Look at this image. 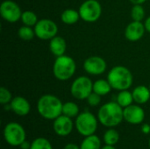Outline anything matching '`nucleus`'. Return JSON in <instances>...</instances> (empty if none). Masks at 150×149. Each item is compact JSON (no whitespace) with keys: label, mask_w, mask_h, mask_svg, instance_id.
<instances>
[{"label":"nucleus","mask_w":150,"mask_h":149,"mask_svg":"<svg viewBox=\"0 0 150 149\" xmlns=\"http://www.w3.org/2000/svg\"><path fill=\"white\" fill-rule=\"evenodd\" d=\"M123 109L117 102H108L103 105L98 112L99 123L108 128L119 126L124 120Z\"/></svg>","instance_id":"nucleus-1"},{"label":"nucleus","mask_w":150,"mask_h":149,"mask_svg":"<svg viewBox=\"0 0 150 149\" xmlns=\"http://www.w3.org/2000/svg\"><path fill=\"white\" fill-rule=\"evenodd\" d=\"M63 104L59 97L54 95L46 94L41 96L37 103L39 114L45 119L54 120L62 114Z\"/></svg>","instance_id":"nucleus-2"},{"label":"nucleus","mask_w":150,"mask_h":149,"mask_svg":"<svg viewBox=\"0 0 150 149\" xmlns=\"http://www.w3.org/2000/svg\"><path fill=\"white\" fill-rule=\"evenodd\" d=\"M107 80L112 88L116 90H128L134 82L132 72L124 66H115L107 74Z\"/></svg>","instance_id":"nucleus-3"},{"label":"nucleus","mask_w":150,"mask_h":149,"mask_svg":"<svg viewBox=\"0 0 150 149\" xmlns=\"http://www.w3.org/2000/svg\"><path fill=\"white\" fill-rule=\"evenodd\" d=\"M76 64L74 59L63 54L56 57L53 65L54 76L59 81H68L76 73Z\"/></svg>","instance_id":"nucleus-4"},{"label":"nucleus","mask_w":150,"mask_h":149,"mask_svg":"<svg viewBox=\"0 0 150 149\" xmlns=\"http://www.w3.org/2000/svg\"><path fill=\"white\" fill-rule=\"evenodd\" d=\"M98 120L91 112H83L79 113L76 119L75 126L77 132L83 137L95 134L98 129Z\"/></svg>","instance_id":"nucleus-5"},{"label":"nucleus","mask_w":150,"mask_h":149,"mask_svg":"<svg viewBox=\"0 0 150 149\" xmlns=\"http://www.w3.org/2000/svg\"><path fill=\"white\" fill-rule=\"evenodd\" d=\"M25 131L17 122H10L4 128V141L11 147H19L25 141Z\"/></svg>","instance_id":"nucleus-6"},{"label":"nucleus","mask_w":150,"mask_h":149,"mask_svg":"<svg viewBox=\"0 0 150 149\" xmlns=\"http://www.w3.org/2000/svg\"><path fill=\"white\" fill-rule=\"evenodd\" d=\"M93 92V82L91 78L85 76H81L76 78L71 86L70 93L73 97L78 100H84Z\"/></svg>","instance_id":"nucleus-7"},{"label":"nucleus","mask_w":150,"mask_h":149,"mask_svg":"<svg viewBox=\"0 0 150 149\" xmlns=\"http://www.w3.org/2000/svg\"><path fill=\"white\" fill-rule=\"evenodd\" d=\"M78 12L81 19L87 23H93L101 17L102 6L97 0H85L80 5Z\"/></svg>","instance_id":"nucleus-8"},{"label":"nucleus","mask_w":150,"mask_h":149,"mask_svg":"<svg viewBox=\"0 0 150 149\" xmlns=\"http://www.w3.org/2000/svg\"><path fill=\"white\" fill-rule=\"evenodd\" d=\"M35 36L40 40H50L58 33V26L55 22L48 18L40 19L34 25Z\"/></svg>","instance_id":"nucleus-9"},{"label":"nucleus","mask_w":150,"mask_h":149,"mask_svg":"<svg viewBox=\"0 0 150 149\" xmlns=\"http://www.w3.org/2000/svg\"><path fill=\"white\" fill-rule=\"evenodd\" d=\"M1 17L9 23H16L21 19L22 11L19 5L12 0H4L0 5Z\"/></svg>","instance_id":"nucleus-10"},{"label":"nucleus","mask_w":150,"mask_h":149,"mask_svg":"<svg viewBox=\"0 0 150 149\" xmlns=\"http://www.w3.org/2000/svg\"><path fill=\"white\" fill-rule=\"evenodd\" d=\"M107 64L104 58L100 56L88 57L83 62V69L86 73L92 76H100L106 70Z\"/></svg>","instance_id":"nucleus-11"},{"label":"nucleus","mask_w":150,"mask_h":149,"mask_svg":"<svg viewBox=\"0 0 150 149\" xmlns=\"http://www.w3.org/2000/svg\"><path fill=\"white\" fill-rule=\"evenodd\" d=\"M124 120L131 125L142 124L145 119V112L142 107L137 105H131L123 109Z\"/></svg>","instance_id":"nucleus-12"},{"label":"nucleus","mask_w":150,"mask_h":149,"mask_svg":"<svg viewBox=\"0 0 150 149\" xmlns=\"http://www.w3.org/2000/svg\"><path fill=\"white\" fill-rule=\"evenodd\" d=\"M74 127V123L71 119V118L67 117L63 114L59 116L54 120L53 123V129L54 132L62 137L68 136L71 133Z\"/></svg>","instance_id":"nucleus-13"},{"label":"nucleus","mask_w":150,"mask_h":149,"mask_svg":"<svg viewBox=\"0 0 150 149\" xmlns=\"http://www.w3.org/2000/svg\"><path fill=\"white\" fill-rule=\"evenodd\" d=\"M145 26L141 21H134L129 23L125 29V37L129 41H138L145 33Z\"/></svg>","instance_id":"nucleus-14"},{"label":"nucleus","mask_w":150,"mask_h":149,"mask_svg":"<svg viewBox=\"0 0 150 149\" xmlns=\"http://www.w3.org/2000/svg\"><path fill=\"white\" fill-rule=\"evenodd\" d=\"M11 110L18 116H26L31 111V105L28 100L23 97L18 96L12 98L10 103Z\"/></svg>","instance_id":"nucleus-15"},{"label":"nucleus","mask_w":150,"mask_h":149,"mask_svg":"<svg viewBox=\"0 0 150 149\" xmlns=\"http://www.w3.org/2000/svg\"><path fill=\"white\" fill-rule=\"evenodd\" d=\"M67 48L66 40L61 36H55L49 41V50L55 56H61L65 54Z\"/></svg>","instance_id":"nucleus-16"},{"label":"nucleus","mask_w":150,"mask_h":149,"mask_svg":"<svg viewBox=\"0 0 150 149\" xmlns=\"http://www.w3.org/2000/svg\"><path fill=\"white\" fill-rule=\"evenodd\" d=\"M134 101L138 105H144L150 99L149 87L145 85H139L132 91Z\"/></svg>","instance_id":"nucleus-17"},{"label":"nucleus","mask_w":150,"mask_h":149,"mask_svg":"<svg viewBox=\"0 0 150 149\" xmlns=\"http://www.w3.org/2000/svg\"><path fill=\"white\" fill-rule=\"evenodd\" d=\"M112 89V88L107 79H98L93 83V92L100 95L101 97L109 94Z\"/></svg>","instance_id":"nucleus-18"},{"label":"nucleus","mask_w":150,"mask_h":149,"mask_svg":"<svg viewBox=\"0 0 150 149\" xmlns=\"http://www.w3.org/2000/svg\"><path fill=\"white\" fill-rule=\"evenodd\" d=\"M79 18H81L79 12L74 9H67L61 14V20L66 25H74Z\"/></svg>","instance_id":"nucleus-19"},{"label":"nucleus","mask_w":150,"mask_h":149,"mask_svg":"<svg viewBox=\"0 0 150 149\" xmlns=\"http://www.w3.org/2000/svg\"><path fill=\"white\" fill-rule=\"evenodd\" d=\"M81 149H101V141L100 139L95 135H90L84 137L83 141L80 146Z\"/></svg>","instance_id":"nucleus-20"},{"label":"nucleus","mask_w":150,"mask_h":149,"mask_svg":"<svg viewBox=\"0 0 150 149\" xmlns=\"http://www.w3.org/2000/svg\"><path fill=\"white\" fill-rule=\"evenodd\" d=\"M116 102H117L122 108H126V107H127V106L133 105L134 97H133L132 92L128 91V90H120V91L119 92V94L117 95Z\"/></svg>","instance_id":"nucleus-21"},{"label":"nucleus","mask_w":150,"mask_h":149,"mask_svg":"<svg viewBox=\"0 0 150 149\" xmlns=\"http://www.w3.org/2000/svg\"><path fill=\"white\" fill-rule=\"evenodd\" d=\"M62 114L71 119L77 117L79 114V107L74 102H66L62 106Z\"/></svg>","instance_id":"nucleus-22"},{"label":"nucleus","mask_w":150,"mask_h":149,"mask_svg":"<svg viewBox=\"0 0 150 149\" xmlns=\"http://www.w3.org/2000/svg\"><path fill=\"white\" fill-rule=\"evenodd\" d=\"M104 142L105 145L114 146L120 141V133L113 128H109L104 134Z\"/></svg>","instance_id":"nucleus-23"},{"label":"nucleus","mask_w":150,"mask_h":149,"mask_svg":"<svg viewBox=\"0 0 150 149\" xmlns=\"http://www.w3.org/2000/svg\"><path fill=\"white\" fill-rule=\"evenodd\" d=\"M21 21L25 25H28V26H34L38 20L37 15L35 12L32 11H25L22 12V16H21Z\"/></svg>","instance_id":"nucleus-24"},{"label":"nucleus","mask_w":150,"mask_h":149,"mask_svg":"<svg viewBox=\"0 0 150 149\" xmlns=\"http://www.w3.org/2000/svg\"><path fill=\"white\" fill-rule=\"evenodd\" d=\"M18 35L23 40H31L35 36L34 28H32V26L24 25L23 26L19 27L18 31Z\"/></svg>","instance_id":"nucleus-25"},{"label":"nucleus","mask_w":150,"mask_h":149,"mask_svg":"<svg viewBox=\"0 0 150 149\" xmlns=\"http://www.w3.org/2000/svg\"><path fill=\"white\" fill-rule=\"evenodd\" d=\"M30 149H53V148L48 140L46 138L39 137L33 141Z\"/></svg>","instance_id":"nucleus-26"},{"label":"nucleus","mask_w":150,"mask_h":149,"mask_svg":"<svg viewBox=\"0 0 150 149\" xmlns=\"http://www.w3.org/2000/svg\"><path fill=\"white\" fill-rule=\"evenodd\" d=\"M131 18L134 21H142L145 18V10L142 4H134L131 10Z\"/></svg>","instance_id":"nucleus-27"},{"label":"nucleus","mask_w":150,"mask_h":149,"mask_svg":"<svg viewBox=\"0 0 150 149\" xmlns=\"http://www.w3.org/2000/svg\"><path fill=\"white\" fill-rule=\"evenodd\" d=\"M12 98V95L8 89H6L5 87L0 88V103L3 105L10 104Z\"/></svg>","instance_id":"nucleus-28"},{"label":"nucleus","mask_w":150,"mask_h":149,"mask_svg":"<svg viewBox=\"0 0 150 149\" xmlns=\"http://www.w3.org/2000/svg\"><path fill=\"white\" fill-rule=\"evenodd\" d=\"M87 102L89 104V105L91 106H98L100 102H101V96L95 93V92H92L88 97H87Z\"/></svg>","instance_id":"nucleus-29"},{"label":"nucleus","mask_w":150,"mask_h":149,"mask_svg":"<svg viewBox=\"0 0 150 149\" xmlns=\"http://www.w3.org/2000/svg\"><path fill=\"white\" fill-rule=\"evenodd\" d=\"M142 132L144 134H149L150 133V126L149 124H143L142 126Z\"/></svg>","instance_id":"nucleus-30"},{"label":"nucleus","mask_w":150,"mask_h":149,"mask_svg":"<svg viewBox=\"0 0 150 149\" xmlns=\"http://www.w3.org/2000/svg\"><path fill=\"white\" fill-rule=\"evenodd\" d=\"M63 149H81V148H80V147H78L76 144H74V143H69V144H67V145L64 147V148Z\"/></svg>","instance_id":"nucleus-31"},{"label":"nucleus","mask_w":150,"mask_h":149,"mask_svg":"<svg viewBox=\"0 0 150 149\" xmlns=\"http://www.w3.org/2000/svg\"><path fill=\"white\" fill-rule=\"evenodd\" d=\"M19 147H20L21 149H30V148H31V143L28 142V141H25L24 142L21 143V145Z\"/></svg>","instance_id":"nucleus-32"},{"label":"nucleus","mask_w":150,"mask_h":149,"mask_svg":"<svg viewBox=\"0 0 150 149\" xmlns=\"http://www.w3.org/2000/svg\"><path fill=\"white\" fill-rule=\"evenodd\" d=\"M144 26H145L146 31H148L149 32H150V16L146 18V20L144 22Z\"/></svg>","instance_id":"nucleus-33"},{"label":"nucleus","mask_w":150,"mask_h":149,"mask_svg":"<svg viewBox=\"0 0 150 149\" xmlns=\"http://www.w3.org/2000/svg\"><path fill=\"white\" fill-rule=\"evenodd\" d=\"M133 4H144L147 0H129Z\"/></svg>","instance_id":"nucleus-34"},{"label":"nucleus","mask_w":150,"mask_h":149,"mask_svg":"<svg viewBox=\"0 0 150 149\" xmlns=\"http://www.w3.org/2000/svg\"><path fill=\"white\" fill-rule=\"evenodd\" d=\"M101 149H116L114 148V146H109V145H105V147L101 148Z\"/></svg>","instance_id":"nucleus-35"},{"label":"nucleus","mask_w":150,"mask_h":149,"mask_svg":"<svg viewBox=\"0 0 150 149\" xmlns=\"http://www.w3.org/2000/svg\"><path fill=\"white\" fill-rule=\"evenodd\" d=\"M149 148H150V139H149Z\"/></svg>","instance_id":"nucleus-36"},{"label":"nucleus","mask_w":150,"mask_h":149,"mask_svg":"<svg viewBox=\"0 0 150 149\" xmlns=\"http://www.w3.org/2000/svg\"><path fill=\"white\" fill-rule=\"evenodd\" d=\"M149 90H150V85H149Z\"/></svg>","instance_id":"nucleus-37"}]
</instances>
